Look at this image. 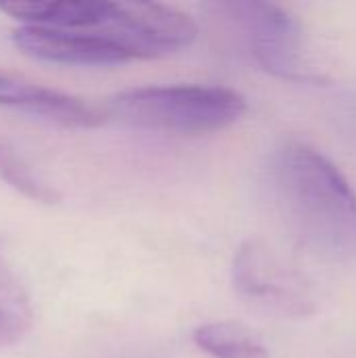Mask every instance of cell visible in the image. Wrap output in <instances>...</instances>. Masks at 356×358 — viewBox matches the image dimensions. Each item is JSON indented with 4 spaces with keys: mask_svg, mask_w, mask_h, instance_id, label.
<instances>
[{
    "mask_svg": "<svg viewBox=\"0 0 356 358\" xmlns=\"http://www.w3.org/2000/svg\"><path fill=\"white\" fill-rule=\"evenodd\" d=\"M271 187L279 214L311 254L346 262L356 258V193L319 149L290 141L271 159Z\"/></svg>",
    "mask_w": 356,
    "mask_h": 358,
    "instance_id": "obj_1",
    "label": "cell"
},
{
    "mask_svg": "<svg viewBox=\"0 0 356 358\" xmlns=\"http://www.w3.org/2000/svg\"><path fill=\"white\" fill-rule=\"evenodd\" d=\"M107 109L132 128L199 136L235 124L248 103L225 86H145L115 94Z\"/></svg>",
    "mask_w": 356,
    "mask_h": 358,
    "instance_id": "obj_2",
    "label": "cell"
},
{
    "mask_svg": "<svg viewBox=\"0 0 356 358\" xmlns=\"http://www.w3.org/2000/svg\"><path fill=\"white\" fill-rule=\"evenodd\" d=\"M218 10L243 31L254 59L264 71L292 82L319 80L306 67L300 25L283 6L264 0H237L218 4Z\"/></svg>",
    "mask_w": 356,
    "mask_h": 358,
    "instance_id": "obj_3",
    "label": "cell"
},
{
    "mask_svg": "<svg viewBox=\"0 0 356 358\" xmlns=\"http://www.w3.org/2000/svg\"><path fill=\"white\" fill-rule=\"evenodd\" d=\"M233 285L250 304L287 319L315 315L311 283L262 241H245L233 260Z\"/></svg>",
    "mask_w": 356,
    "mask_h": 358,
    "instance_id": "obj_4",
    "label": "cell"
},
{
    "mask_svg": "<svg viewBox=\"0 0 356 358\" xmlns=\"http://www.w3.org/2000/svg\"><path fill=\"white\" fill-rule=\"evenodd\" d=\"M15 46L27 57L63 65H118L134 57L115 40L94 29H50L23 25L13 31Z\"/></svg>",
    "mask_w": 356,
    "mask_h": 358,
    "instance_id": "obj_5",
    "label": "cell"
},
{
    "mask_svg": "<svg viewBox=\"0 0 356 358\" xmlns=\"http://www.w3.org/2000/svg\"><path fill=\"white\" fill-rule=\"evenodd\" d=\"M0 105L61 128H94L105 115L80 96L0 71Z\"/></svg>",
    "mask_w": 356,
    "mask_h": 358,
    "instance_id": "obj_6",
    "label": "cell"
},
{
    "mask_svg": "<svg viewBox=\"0 0 356 358\" xmlns=\"http://www.w3.org/2000/svg\"><path fill=\"white\" fill-rule=\"evenodd\" d=\"M0 10L31 27L50 29H97L111 10L107 0H36V2H2Z\"/></svg>",
    "mask_w": 356,
    "mask_h": 358,
    "instance_id": "obj_7",
    "label": "cell"
},
{
    "mask_svg": "<svg viewBox=\"0 0 356 358\" xmlns=\"http://www.w3.org/2000/svg\"><path fill=\"white\" fill-rule=\"evenodd\" d=\"M34 321L29 296L0 254V348L19 344Z\"/></svg>",
    "mask_w": 356,
    "mask_h": 358,
    "instance_id": "obj_8",
    "label": "cell"
},
{
    "mask_svg": "<svg viewBox=\"0 0 356 358\" xmlns=\"http://www.w3.org/2000/svg\"><path fill=\"white\" fill-rule=\"evenodd\" d=\"M193 342L212 358H271L269 348L239 323H208L193 331Z\"/></svg>",
    "mask_w": 356,
    "mask_h": 358,
    "instance_id": "obj_9",
    "label": "cell"
},
{
    "mask_svg": "<svg viewBox=\"0 0 356 358\" xmlns=\"http://www.w3.org/2000/svg\"><path fill=\"white\" fill-rule=\"evenodd\" d=\"M0 178L31 201L38 203L59 201V193L31 170L27 159L4 136H0Z\"/></svg>",
    "mask_w": 356,
    "mask_h": 358,
    "instance_id": "obj_10",
    "label": "cell"
}]
</instances>
